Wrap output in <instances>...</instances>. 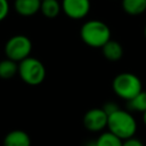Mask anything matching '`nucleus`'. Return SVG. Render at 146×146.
I'll return each instance as SVG.
<instances>
[{
	"mask_svg": "<svg viewBox=\"0 0 146 146\" xmlns=\"http://www.w3.org/2000/svg\"><path fill=\"white\" fill-rule=\"evenodd\" d=\"M107 128L110 132L124 140L135 136L137 131V122L128 111L119 108L108 115Z\"/></svg>",
	"mask_w": 146,
	"mask_h": 146,
	"instance_id": "1",
	"label": "nucleus"
},
{
	"mask_svg": "<svg viewBox=\"0 0 146 146\" xmlns=\"http://www.w3.org/2000/svg\"><path fill=\"white\" fill-rule=\"evenodd\" d=\"M80 36L87 46L102 48L108 40H111V30L106 23L98 19H91L81 26Z\"/></svg>",
	"mask_w": 146,
	"mask_h": 146,
	"instance_id": "2",
	"label": "nucleus"
},
{
	"mask_svg": "<svg viewBox=\"0 0 146 146\" xmlns=\"http://www.w3.org/2000/svg\"><path fill=\"white\" fill-rule=\"evenodd\" d=\"M112 88L116 96L122 99L129 100L143 90V83L136 74L130 72H123L114 78L112 82Z\"/></svg>",
	"mask_w": 146,
	"mask_h": 146,
	"instance_id": "3",
	"label": "nucleus"
},
{
	"mask_svg": "<svg viewBox=\"0 0 146 146\" xmlns=\"http://www.w3.org/2000/svg\"><path fill=\"white\" fill-rule=\"evenodd\" d=\"M18 74L26 84L38 86L46 78V67L39 59L27 57L18 63Z\"/></svg>",
	"mask_w": 146,
	"mask_h": 146,
	"instance_id": "4",
	"label": "nucleus"
},
{
	"mask_svg": "<svg viewBox=\"0 0 146 146\" xmlns=\"http://www.w3.org/2000/svg\"><path fill=\"white\" fill-rule=\"evenodd\" d=\"M32 50L31 40L23 34H17L8 39L5 44V54L8 59H11L16 63L22 62L23 59L30 57Z\"/></svg>",
	"mask_w": 146,
	"mask_h": 146,
	"instance_id": "5",
	"label": "nucleus"
},
{
	"mask_svg": "<svg viewBox=\"0 0 146 146\" xmlns=\"http://www.w3.org/2000/svg\"><path fill=\"white\" fill-rule=\"evenodd\" d=\"M62 10L72 19L84 18L90 10V0H62Z\"/></svg>",
	"mask_w": 146,
	"mask_h": 146,
	"instance_id": "6",
	"label": "nucleus"
},
{
	"mask_svg": "<svg viewBox=\"0 0 146 146\" xmlns=\"http://www.w3.org/2000/svg\"><path fill=\"white\" fill-rule=\"evenodd\" d=\"M107 120L108 115L103 108H91L84 114L83 124L89 131L98 132L107 127Z\"/></svg>",
	"mask_w": 146,
	"mask_h": 146,
	"instance_id": "7",
	"label": "nucleus"
},
{
	"mask_svg": "<svg viewBox=\"0 0 146 146\" xmlns=\"http://www.w3.org/2000/svg\"><path fill=\"white\" fill-rule=\"evenodd\" d=\"M41 0H15L14 8L16 13L24 17H30L40 11Z\"/></svg>",
	"mask_w": 146,
	"mask_h": 146,
	"instance_id": "8",
	"label": "nucleus"
},
{
	"mask_svg": "<svg viewBox=\"0 0 146 146\" xmlns=\"http://www.w3.org/2000/svg\"><path fill=\"white\" fill-rule=\"evenodd\" d=\"M3 146H31V139L25 131L13 130L6 135Z\"/></svg>",
	"mask_w": 146,
	"mask_h": 146,
	"instance_id": "9",
	"label": "nucleus"
},
{
	"mask_svg": "<svg viewBox=\"0 0 146 146\" xmlns=\"http://www.w3.org/2000/svg\"><path fill=\"white\" fill-rule=\"evenodd\" d=\"M102 51H103L104 57L111 62H116L121 59L123 56V48L121 43H119L115 40H108L102 47Z\"/></svg>",
	"mask_w": 146,
	"mask_h": 146,
	"instance_id": "10",
	"label": "nucleus"
},
{
	"mask_svg": "<svg viewBox=\"0 0 146 146\" xmlns=\"http://www.w3.org/2000/svg\"><path fill=\"white\" fill-rule=\"evenodd\" d=\"M40 11L47 18H55L62 11V5L58 0H41Z\"/></svg>",
	"mask_w": 146,
	"mask_h": 146,
	"instance_id": "11",
	"label": "nucleus"
},
{
	"mask_svg": "<svg viewBox=\"0 0 146 146\" xmlns=\"http://www.w3.org/2000/svg\"><path fill=\"white\" fill-rule=\"evenodd\" d=\"M123 10L130 16H138L146 10V0H122Z\"/></svg>",
	"mask_w": 146,
	"mask_h": 146,
	"instance_id": "12",
	"label": "nucleus"
},
{
	"mask_svg": "<svg viewBox=\"0 0 146 146\" xmlns=\"http://www.w3.org/2000/svg\"><path fill=\"white\" fill-rule=\"evenodd\" d=\"M18 73V63L11 59H3L0 62V78L10 79Z\"/></svg>",
	"mask_w": 146,
	"mask_h": 146,
	"instance_id": "13",
	"label": "nucleus"
},
{
	"mask_svg": "<svg viewBox=\"0 0 146 146\" xmlns=\"http://www.w3.org/2000/svg\"><path fill=\"white\" fill-rule=\"evenodd\" d=\"M127 106L130 111L140 112V113L145 112L146 111V91L141 90L135 97L127 100Z\"/></svg>",
	"mask_w": 146,
	"mask_h": 146,
	"instance_id": "14",
	"label": "nucleus"
},
{
	"mask_svg": "<svg viewBox=\"0 0 146 146\" xmlns=\"http://www.w3.org/2000/svg\"><path fill=\"white\" fill-rule=\"evenodd\" d=\"M122 141H123L122 139H120L112 132L107 131L102 133L98 137V139L96 140V145L97 146H122Z\"/></svg>",
	"mask_w": 146,
	"mask_h": 146,
	"instance_id": "15",
	"label": "nucleus"
},
{
	"mask_svg": "<svg viewBox=\"0 0 146 146\" xmlns=\"http://www.w3.org/2000/svg\"><path fill=\"white\" fill-rule=\"evenodd\" d=\"M9 14V2L8 0H0V22L3 21Z\"/></svg>",
	"mask_w": 146,
	"mask_h": 146,
	"instance_id": "16",
	"label": "nucleus"
},
{
	"mask_svg": "<svg viewBox=\"0 0 146 146\" xmlns=\"http://www.w3.org/2000/svg\"><path fill=\"white\" fill-rule=\"evenodd\" d=\"M122 146H144V144H143V141L139 140L138 138L131 137V138L124 139V140L122 141Z\"/></svg>",
	"mask_w": 146,
	"mask_h": 146,
	"instance_id": "17",
	"label": "nucleus"
},
{
	"mask_svg": "<svg viewBox=\"0 0 146 146\" xmlns=\"http://www.w3.org/2000/svg\"><path fill=\"white\" fill-rule=\"evenodd\" d=\"M102 108L106 112V114H107V115H110V114H112L113 112H115L116 110H119V106H117L115 103L110 102V103H106Z\"/></svg>",
	"mask_w": 146,
	"mask_h": 146,
	"instance_id": "18",
	"label": "nucleus"
},
{
	"mask_svg": "<svg viewBox=\"0 0 146 146\" xmlns=\"http://www.w3.org/2000/svg\"><path fill=\"white\" fill-rule=\"evenodd\" d=\"M143 122H144V124L146 125V111L143 112Z\"/></svg>",
	"mask_w": 146,
	"mask_h": 146,
	"instance_id": "19",
	"label": "nucleus"
},
{
	"mask_svg": "<svg viewBox=\"0 0 146 146\" xmlns=\"http://www.w3.org/2000/svg\"><path fill=\"white\" fill-rule=\"evenodd\" d=\"M86 146H97V145H96V141H92V143H88Z\"/></svg>",
	"mask_w": 146,
	"mask_h": 146,
	"instance_id": "20",
	"label": "nucleus"
},
{
	"mask_svg": "<svg viewBox=\"0 0 146 146\" xmlns=\"http://www.w3.org/2000/svg\"><path fill=\"white\" fill-rule=\"evenodd\" d=\"M144 33H145V38H146V25H145V30H144Z\"/></svg>",
	"mask_w": 146,
	"mask_h": 146,
	"instance_id": "21",
	"label": "nucleus"
}]
</instances>
